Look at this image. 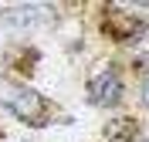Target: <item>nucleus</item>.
<instances>
[{"instance_id": "2", "label": "nucleus", "mask_w": 149, "mask_h": 142, "mask_svg": "<svg viewBox=\"0 0 149 142\" xmlns=\"http://www.w3.org/2000/svg\"><path fill=\"white\" fill-rule=\"evenodd\" d=\"M122 98V78L112 71V68H102L98 75L88 78V102L92 105H102V108H109V105H115Z\"/></svg>"}, {"instance_id": "3", "label": "nucleus", "mask_w": 149, "mask_h": 142, "mask_svg": "<svg viewBox=\"0 0 149 142\" xmlns=\"http://www.w3.org/2000/svg\"><path fill=\"white\" fill-rule=\"evenodd\" d=\"M0 20L7 27H37L47 20V7L44 3H14V7H3Z\"/></svg>"}, {"instance_id": "6", "label": "nucleus", "mask_w": 149, "mask_h": 142, "mask_svg": "<svg viewBox=\"0 0 149 142\" xmlns=\"http://www.w3.org/2000/svg\"><path fill=\"white\" fill-rule=\"evenodd\" d=\"M142 105L149 108V71L142 75Z\"/></svg>"}, {"instance_id": "1", "label": "nucleus", "mask_w": 149, "mask_h": 142, "mask_svg": "<svg viewBox=\"0 0 149 142\" xmlns=\"http://www.w3.org/2000/svg\"><path fill=\"white\" fill-rule=\"evenodd\" d=\"M0 105L10 115H17L20 122H27V125H41L44 122V112H47L44 98L31 85H24V81H17L10 75H0Z\"/></svg>"}, {"instance_id": "5", "label": "nucleus", "mask_w": 149, "mask_h": 142, "mask_svg": "<svg viewBox=\"0 0 149 142\" xmlns=\"http://www.w3.org/2000/svg\"><path fill=\"white\" fill-rule=\"evenodd\" d=\"M129 47L136 51V54L149 57V27H139V30H136V34L129 37Z\"/></svg>"}, {"instance_id": "4", "label": "nucleus", "mask_w": 149, "mask_h": 142, "mask_svg": "<svg viewBox=\"0 0 149 142\" xmlns=\"http://www.w3.org/2000/svg\"><path fill=\"white\" fill-rule=\"evenodd\" d=\"M136 135V122L132 118H119V125H109V139L112 142H129Z\"/></svg>"}]
</instances>
